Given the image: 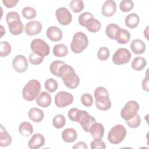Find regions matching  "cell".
Segmentation results:
<instances>
[{"mask_svg":"<svg viewBox=\"0 0 149 149\" xmlns=\"http://www.w3.org/2000/svg\"><path fill=\"white\" fill-rule=\"evenodd\" d=\"M65 62L59 60H56L53 61L49 66L50 72L54 76H58V72L61 65L64 64Z\"/></svg>","mask_w":149,"mask_h":149,"instance_id":"39","label":"cell"},{"mask_svg":"<svg viewBox=\"0 0 149 149\" xmlns=\"http://www.w3.org/2000/svg\"><path fill=\"white\" fill-rule=\"evenodd\" d=\"M19 2L18 0H3L2 3L3 5L8 8H13L16 5L17 2Z\"/></svg>","mask_w":149,"mask_h":149,"instance_id":"46","label":"cell"},{"mask_svg":"<svg viewBox=\"0 0 149 149\" xmlns=\"http://www.w3.org/2000/svg\"><path fill=\"white\" fill-rule=\"evenodd\" d=\"M66 119L63 115H56L52 119V124L54 127L56 129H61L65 125Z\"/></svg>","mask_w":149,"mask_h":149,"instance_id":"34","label":"cell"},{"mask_svg":"<svg viewBox=\"0 0 149 149\" xmlns=\"http://www.w3.org/2000/svg\"><path fill=\"white\" fill-rule=\"evenodd\" d=\"M86 27L90 32L96 33L100 31V30L101 29V24L99 20L93 17L88 20L86 24Z\"/></svg>","mask_w":149,"mask_h":149,"instance_id":"28","label":"cell"},{"mask_svg":"<svg viewBox=\"0 0 149 149\" xmlns=\"http://www.w3.org/2000/svg\"><path fill=\"white\" fill-rule=\"evenodd\" d=\"M133 6L134 3L132 0H123L119 4V8L123 12H127L131 10Z\"/></svg>","mask_w":149,"mask_h":149,"instance_id":"37","label":"cell"},{"mask_svg":"<svg viewBox=\"0 0 149 149\" xmlns=\"http://www.w3.org/2000/svg\"><path fill=\"white\" fill-rule=\"evenodd\" d=\"M40 90V83L37 80L32 79L24 86L22 90V96L25 100L31 101L37 99Z\"/></svg>","mask_w":149,"mask_h":149,"instance_id":"2","label":"cell"},{"mask_svg":"<svg viewBox=\"0 0 149 149\" xmlns=\"http://www.w3.org/2000/svg\"><path fill=\"white\" fill-rule=\"evenodd\" d=\"M45 144V138L40 133H36L31 137L28 142V146L31 149H37L42 147Z\"/></svg>","mask_w":149,"mask_h":149,"instance_id":"16","label":"cell"},{"mask_svg":"<svg viewBox=\"0 0 149 149\" xmlns=\"http://www.w3.org/2000/svg\"><path fill=\"white\" fill-rule=\"evenodd\" d=\"M44 60V57L36 52H31L29 56V62L33 65L40 64Z\"/></svg>","mask_w":149,"mask_h":149,"instance_id":"41","label":"cell"},{"mask_svg":"<svg viewBox=\"0 0 149 149\" xmlns=\"http://www.w3.org/2000/svg\"><path fill=\"white\" fill-rule=\"evenodd\" d=\"M44 86L45 89L49 93L55 92L58 87V82L56 80L52 78L48 79L44 83Z\"/></svg>","mask_w":149,"mask_h":149,"instance_id":"33","label":"cell"},{"mask_svg":"<svg viewBox=\"0 0 149 149\" xmlns=\"http://www.w3.org/2000/svg\"><path fill=\"white\" fill-rule=\"evenodd\" d=\"M132 51L135 54H142L146 51V44L141 40L134 39L130 44Z\"/></svg>","mask_w":149,"mask_h":149,"instance_id":"20","label":"cell"},{"mask_svg":"<svg viewBox=\"0 0 149 149\" xmlns=\"http://www.w3.org/2000/svg\"><path fill=\"white\" fill-rule=\"evenodd\" d=\"M109 56V50L107 47H101L99 49L97 52V57L100 61H106L108 59Z\"/></svg>","mask_w":149,"mask_h":149,"instance_id":"42","label":"cell"},{"mask_svg":"<svg viewBox=\"0 0 149 149\" xmlns=\"http://www.w3.org/2000/svg\"><path fill=\"white\" fill-rule=\"evenodd\" d=\"M73 149H87V146L85 142L83 141H79L77 142V143L75 144L72 147Z\"/></svg>","mask_w":149,"mask_h":149,"instance_id":"47","label":"cell"},{"mask_svg":"<svg viewBox=\"0 0 149 149\" xmlns=\"http://www.w3.org/2000/svg\"><path fill=\"white\" fill-rule=\"evenodd\" d=\"M30 48L33 52L45 57L49 54V45L43 40L36 38L32 40L30 44Z\"/></svg>","mask_w":149,"mask_h":149,"instance_id":"6","label":"cell"},{"mask_svg":"<svg viewBox=\"0 0 149 149\" xmlns=\"http://www.w3.org/2000/svg\"><path fill=\"white\" fill-rule=\"evenodd\" d=\"M12 66L14 70L18 73L26 72L29 66L26 58L23 55L16 56L13 59Z\"/></svg>","mask_w":149,"mask_h":149,"instance_id":"10","label":"cell"},{"mask_svg":"<svg viewBox=\"0 0 149 149\" xmlns=\"http://www.w3.org/2000/svg\"><path fill=\"white\" fill-rule=\"evenodd\" d=\"M10 33L13 35L21 34L23 30V24L20 19H16L8 23Z\"/></svg>","mask_w":149,"mask_h":149,"instance_id":"18","label":"cell"},{"mask_svg":"<svg viewBox=\"0 0 149 149\" xmlns=\"http://www.w3.org/2000/svg\"><path fill=\"white\" fill-rule=\"evenodd\" d=\"M139 109L138 102L134 100L127 101L120 111L121 117L125 120H129L133 118Z\"/></svg>","mask_w":149,"mask_h":149,"instance_id":"5","label":"cell"},{"mask_svg":"<svg viewBox=\"0 0 149 149\" xmlns=\"http://www.w3.org/2000/svg\"><path fill=\"white\" fill-rule=\"evenodd\" d=\"M140 19L137 14L132 13L129 14L125 18V24L130 29H134L136 27L139 23Z\"/></svg>","mask_w":149,"mask_h":149,"instance_id":"25","label":"cell"},{"mask_svg":"<svg viewBox=\"0 0 149 149\" xmlns=\"http://www.w3.org/2000/svg\"><path fill=\"white\" fill-rule=\"evenodd\" d=\"M58 77L62 78L64 84L70 89L78 87L80 79L75 73L74 69L70 65L64 63L61 65L58 72Z\"/></svg>","mask_w":149,"mask_h":149,"instance_id":"1","label":"cell"},{"mask_svg":"<svg viewBox=\"0 0 149 149\" xmlns=\"http://www.w3.org/2000/svg\"><path fill=\"white\" fill-rule=\"evenodd\" d=\"M95 122H96L95 119L91 116L87 111L83 110L82 115L78 123L80 124L84 131L86 132H90L91 126Z\"/></svg>","mask_w":149,"mask_h":149,"instance_id":"11","label":"cell"},{"mask_svg":"<svg viewBox=\"0 0 149 149\" xmlns=\"http://www.w3.org/2000/svg\"><path fill=\"white\" fill-rule=\"evenodd\" d=\"M126 133V129L123 125H116L109 131L108 140L111 144H118L124 140Z\"/></svg>","mask_w":149,"mask_h":149,"instance_id":"4","label":"cell"},{"mask_svg":"<svg viewBox=\"0 0 149 149\" xmlns=\"http://www.w3.org/2000/svg\"><path fill=\"white\" fill-rule=\"evenodd\" d=\"M19 132L23 137H29L33 132V126L28 122H22L19 126Z\"/></svg>","mask_w":149,"mask_h":149,"instance_id":"26","label":"cell"},{"mask_svg":"<svg viewBox=\"0 0 149 149\" xmlns=\"http://www.w3.org/2000/svg\"><path fill=\"white\" fill-rule=\"evenodd\" d=\"M55 104L59 108H64L70 105L73 101V96L66 91H59L55 96Z\"/></svg>","mask_w":149,"mask_h":149,"instance_id":"8","label":"cell"},{"mask_svg":"<svg viewBox=\"0 0 149 149\" xmlns=\"http://www.w3.org/2000/svg\"><path fill=\"white\" fill-rule=\"evenodd\" d=\"M70 9L74 13H79L84 8V2L81 0H72L69 3Z\"/></svg>","mask_w":149,"mask_h":149,"instance_id":"30","label":"cell"},{"mask_svg":"<svg viewBox=\"0 0 149 149\" xmlns=\"http://www.w3.org/2000/svg\"><path fill=\"white\" fill-rule=\"evenodd\" d=\"M93 98L90 94L84 93L81 97V102L85 107H91L93 104Z\"/></svg>","mask_w":149,"mask_h":149,"instance_id":"43","label":"cell"},{"mask_svg":"<svg viewBox=\"0 0 149 149\" xmlns=\"http://www.w3.org/2000/svg\"><path fill=\"white\" fill-rule=\"evenodd\" d=\"M116 11V4L113 0L106 1L101 7V13L105 17L112 16Z\"/></svg>","mask_w":149,"mask_h":149,"instance_id":"14","label":"cell"},{"mask_svg":"<svg viewBox=\"0 0 149 149\" xmlns=\"http://www.w3.org/2000/svg\"><path fill=\"white\" fill-rule=\"evenodd\" d=\"M29 118L34 122H40L44 117V112L42 110L37 108H30L28 112Z\"/></svg>","mask_w":149,"mask_h":149,"instance_id":"23","label":"cell"},{"mask_svg":"<svg viewBox=\"0 0 149 149\" xmlns=\"http://www.w3.org/2000/svg\"><path fill=\"white\" fill-rule=\"evenodd\" d=\"M22 13L25 19L29 20L35 18L37 15L36 10L31 6L24 7L22 10Z\"/></svg>","mask_w":149,"mask_h":149,"instance_id":"35","label":"cell"},{"mask_svg":"<svg viewBox=\"0 0 149 149\" xmlns=\"http://www.w3.org/2000/svg\"><path fill=\"white\" fill-rule=\"evenodd\" d=\"M146 65L147 61L146 59L141 56L134 58L131 62L132 68L136 71H140L143 70L146 67Z\"/></svg>","mask_w":149,"mask_h":149,"instance_id":"27","label":"cell"},{"mask_svg":"<svg viewBox=\"0 0 149 149\" xmlns=\"http://www.w3.org/2000/svg\"><path fill=\"white\" fill-rule=\"evenodd\" d=\"M51 95L45 91H42L36 99L37 104L42 108L49 107L51 103Z\"/></svg>","mask_w":149,"mask_h":149,"instance_id":"21","label":"cell"},{"mask_svg":"<svg viewBox=\"0 0 149 149\" xmlns=\"http://www.w3.org/2000/svg\"><path fill=\"white\" fill-rule=\"evenodd\" d=\"M12 137L8 133L2 125H1L0 130V146L1 147H7L11 144Z\"/></svg>","mask_w":149,"mask_h":149,"instance_id":"24","label":"cell"},{"mask_svg":"<svg viewBox=\"0 0 149 149\" xmlns=\"http://www.w3.org/2000/svg\"><path fill=\"white\" fill-rule=\"evenodd\" d=\"M83 111V110H80L76 108H71L68 112V117L72 121L79 122V119L82 115Z\"/></svg>","mask_w":149,"mask_h":149,"instance_id":"32","label":"cell"},{"mask_svg":"<svg viewBox=\"0 0 149 149\" xmlns=\"http://www.w3.org/2000/svg\"><path fill=\"white\" fill-rule=\"evenodd\" d=\"M55 15L58 22L62 25H68L72 22V14L66 8L61 7L58 8L56 10Z\"/></svg>","mask_w":149,"mask_h":149,"instance_id":"9","label":"cell"},{"mask_svg":"<svg viewBox=\"0 0 149 149\" xmlns=\"http://www.w3.org/2000/svg\"><path fill=\"white\" fill-rule=\"evenodd\" d=\"M53 54L57 57H64L68 54V48L63 44H58L54 45Z\"/></svg>","mask_w":149,"mask_h":149,"instance_id":"29","label":"cell"},{"mask_svg":"<svg viewBox=\"0 0 149 149\" xmlns=\"http://www.w3.org/2000/svg\"><path fill=\"white\" fill-rule=\"evenodd\" d=\"M47 37L51 41L56 42L61 41L63 37L62 30L56 26H50L47 30Z\"/></svg>","mask_w":149,"mask_h":149,"instance_id":"15","label":"cell"},{"mask_svg":"<svg viewBox=\"0 0 149 149\" xmlns=\"http://www.w3.org/2000/svg\"><path fill=\"white\" fill-rule=\"evenodd\" d=\"M95 99V105L98 109L101 111H107L110 109L111 102L109 95H101L94 97Z\"/></svg>","mask_w":149,"mask_h":149,"instance_id":"13","label":"cell"},{"mask_svg":"<svg viewBox=\"0 0 149 149\" xmlns=\"http://www.w3.org/2000/svg\"><path fill=\"white\" fill-rule=\"evenodd\" d=\"M77 133L73 128H66L62 132V138L66 143H72L77 139Z\"/></svg>","mask_w":149,"mask_h":149,"instance_id":"22","label":"cell"},{"mask_svg":"<svg viewBox=\"0 0 149 149\" xmlns=\"http://www.w3.org/2000/svg\"><path fill=\"white\" fill-rule=\"evenodd\" d=\"M90 147L91 149H97V148H106V145L104 141L101 140V139H94L91 141Z\"/></svg>","mask_w":149,"mask_h":149,"instance_id":"44","label":"cell"},{"mask_svg":"<svg viewBox=\"0 0 149 149\" xmlns=\"http://www.w3.org/2000/svg\"><path fill=\"white\" fill-rule=\"evenodd\" d=\"M120 29V27L113 23H111L108 24L105 29V33L107 36L112 40H115V37L118 30Z\"/></svg>","mask_w":149,"mask_h":149,"instance_id":"31","label":"cell"},{"mask_svg":"<svg viewBox=\"0 0 149 149\" xmlns=\"http://www.w3.org/2000/svg\"><path fill=\"white\" fill-rule=\"evenodd\" d=\"M16 19H20V16L19 13L16 12H8L6 16V20L7 23L15 20Z\"/></svg>","mask_w":149,"mask_h":149,"instance_id":"45","label":"cell"},{"mask_svg":"<svg viewBox=\"0 0 149 149\" xmlns=\"http://www.w3.org/2000/svg\"><path fill=\"white\" fill-rule=\"evenodd\" d=\"M42 30L41 23L37 20H32L28 22L24 26L26 33L30 36L38 34Z\"/></svg>","mask_w":149,"mask_h":149,"instance_id":"12","label":"cell"},{"mask_svg":"<svg viewBox=\"0 0 149 149\" xmlns=\"http://www.w3.org/2000/svg\"><path fill=\"white\" fill-rule=\"evenodd\" d=\"M1 38H2V37L3 35V34L5 33V31H3V32L2 31V30H3V26H2V25L1 26Z\"/></svg>","mask_w":149,"mask_h":149,"instance_id":"49","label":"cell"},{"mask_svg":"<svg viewBox=\"0 0 149 149\" xmlns=\"http://www.w3.org/2000/svg\"><path fill=\"white\" fill-rule=\"evenodd\" d=\"M90 133L94 139H102L104 134V127L101 123L95 122L91 126Z\"/></svg>","mask_w":149,"mask_h":149,"instance_id":"17","label":"cell"},{"mask_svg":"<svg viewBox=\"0 0 149 149\" xmlns=\"http://www.w3.org/2000/svg\"><path fill=\"white\" fill-rule=\"evenodd\" d=\"M94 16L93 14L88 12H86L83 13H81L79 16V23L83 27H86V24L88 20H90L91 18H93Z\"/></svg>","mask_w":149,"mask_h":149,"instance_id":"38","label":"cell"},{"mask_svg":"<svg viewBox=\"0 0 149 149\" xmlns=\"http://www.w3.org/2000/svg\"><path fill=\"white\" fill-rule=\"evenodd\" d=\"M142 88L143 89L148 92L149 91V87H148V76L147 75L146 77L143 79V81H142Z\"/></svg>","mask_w":149,"mask_h":149,"instance_id":"48","label":"cell"},{"mask_svg":"<svg viewBox=\"0 0 149 149\" xmlns=\"http://www.w3.org/2000/svg\"><path fill=\"white\" fill-rule=\"evenodd\" d=\"M130 33L129 31L124 29H119L115 37V40L117 42L121 44L127 43L130 39Z\"/></svg>","mask_w":149,"mask_h":149,"instance_id":"19","label":"cell"},{"mask_svg":"<svg viewBox=\"0 0 149 149\" xmlns=\"http://www.w3.org/2000/svg\"><path fill=\"white\" fill-rule=\"evenodd\" d=\"M11 52V45L7 41H1L0 44V56L4 57L8 56Z\"/></svg>","mask_w":149,"mask_h":149,"instance_id":"36","label":"cell"},{"mask_svg":"<svg viewBox=\"0 0 149 149\" xmlns=\"http://www.w3.org/2000/svg\"><path fill=\"white\" fill-rule=\"evenodd\" d=\"M88 40L87 36L81 31L76 33L73 37L70 44V48L73 52L79 54L82 52L88 46Z\"/></svg>","mask_w":149,"mask_h":149,"instance_id":"3","label":"cell"},{"mask_svg":"<svg viewBox=\"0 0 149 149\" xmlns=\"http://www.w3.org/2000/svg\"><path fill=\"white\" fill-rule=\"evenodd\" d=\"M132 58L130 52L126 48H118L112 56V61L116 65L128 63Z\"/></svg>","mask_w":149,"mask_h":149,"instance_id":"7","label":"cell"},{"mask_svg":"<svg viewBox=\"0 0 149 149\" xmlns=\"http://www.w3.org/2000/svg\"><path fill=\"white\" fill-rule=\"evenodd\" d=\"M127 126L131 128H136L141 124V118L137 113L132 119L126 120Z\"/></svg>","mask_w":149,"mask_h":149,"instance_id":"40","label":"cell"}]
</instances>
